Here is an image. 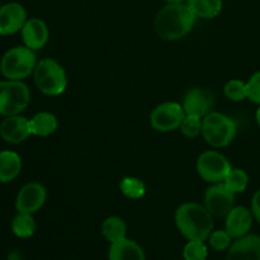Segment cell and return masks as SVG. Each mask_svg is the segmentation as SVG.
<instances>
[{"label":"cell","instance_id":"obj_22","mask_svg":"<svg viewBox=\"0 0 260 260\" xmlns=\"http://www.w3.org/2000/svg\"><path fill=\"white\" fill-rule=\"evenodd\" d=\"M12 231L20 239H27L35 234L36 221L30 213L18 212L12 221Z\"/></svg>","mask_w":260,"mask_h":260},{"label":"cell","instance_id":"obj_23","mask_svg":"<svg viewBox=\"0 0 260 260\" xmlns=\"http://www.w3.org/2000/svg\"><path fill=\"white\" fill-rule=\"evenodd\" d=\"M119 189H121L122 194L131 200L142 198L146 193V187H145L144 182L135 177H124L119 183Z\"/></svg>","mask_w":260,"mask_h":260},{"label":"cell","instance_id":"obj_10","mask_svg":"<svg viewBox=\"0 0 260 260\" xmlns=\"http://www.w3.org/2000/svg\"><path fill=\"white\" fill-rule=\"evenodd\" d=\"M47 200V190L37 182L23 185L15 198V210L22 213H30L40 211Z\"/></svg>","mask_w":260,"mask_h":260},{"label":"cell","instance_id":"obj_26","mask_svg":"<svg viewBox=\"0 0 260 260\" xmlns=\"http://www.w3.org/2000/svg\"><path fill=\"white\" fill-rule=\"evenodd\" d=\"M208 255L207 246L205 241H188L183 249V258L184 260H206Z\"/></svg>","mask_w":260,"mask_h":260},{"label":"cell","instance_id":"obj_1","mask_svg":"<svg viewBox=\"0 0 260 260\" xmlns=\"http://www.w3.org/2000/svg\"><path fill=\"white\" fill-rule=\"evenodd\" d=\"M196 18L187 3H169L155 17V32L164 41H179L192 30Z\"/></svg>","mask_w":260,"mask_h":260},{"label":"cell","instance_id":"obj_33","mask_svg":"<svg viewBox=\"0 0 260 260\" xmlns=\"http://www.w3.org/2000/svg\"><path fill=\"white\" fill-rule=\"evenodd\" d=\"M255 118H256V122H258V124H259V127H260V107L258 108V111H256Z\"/></svg>","mask_w":260,"mask_h":260},{"label":"cell","instance_id":"obj_16","mask_svg":"<svg viewBox=\"0 0 260 260\" xmlns=\"http://www.w3.org/2000/svg\"><path fill=\"white\" fill-rule=\"evenodd\" d=\"M228 260H260V236L248 234L236 239L229 248Z\"/></svg>","mask_w":260,"mask_h":260},{"label":"cell","instance_id":"obj_6","mask_svg":"<svg viewBox=\"0 0 260 260\" xmlns=\"http://www.w3.org/2000/svg\"><path fill=\"white\" fill-rule=\"evenodd\" d=\"M29 102V88L22 80L0 81V116H17Z\"/></svg>","mask_w":260,"mask_h":260},{"label":"cell","instance_id":"obj_13","mask_svg":"<svg viewBox=\"0 0 260 260\" xmlns=\"http://www.w3.org/2000/svg\"><path fill=\"white\" fill-rule=\"evenodd\" d=\"M30 135L32 129H30L29 119L19 114L5 117V119H3L0 123V136L9 144L17 145L24 142Z\"/></svg>","mask_w":260,"mask_h":260},{"label":"cell","instance_id":"obj_19","mask_svg":"<svg viewBox=\"0 0 260 260\" xmlns=\"http://www.w3.org/2000/svg\"><path fill=\"white\" fill-rule=\"evenodd\" d=\"M29 123L32 135L40 137L50 136L58 127L57 118L55 114L50 113V112H40V113L35 114L29 119Z\"/></svg>","mask_w":260,"mask_h":260},{"label":"cell","instance_id":"obj_27","mask_svg":"<svg viewBox=\"0 0 260 260\" xmlns=\"http://www.w3.org/2000/svg\"><path fill=\"white\" fill-rule=\"evenodd\" d=\"M179 129L188 139H196L198 135L202 134V118L185 114Z\"/></svg>","mask_w":260,"mask_h":260},{"label":"cell","instance_id":"obj_17","mask_svg":"<svg viewBox=\"0 0 260 260\" xmlns=\"http://www.w3.org/2000/svg\"><path fill=\"white\" fill-rule=\"evenodd\" d=\"M108 260H146V256L145 251L136 241L124 238L111 244Z\"/></svg>","mask_w":260,"mask_h":260},{"label":"cell","instance_id":"obj_12","mask_svg":"<svg viewBox=\"0 0 260 260\" xmlns=\"http://www.w3.org/2000/svg\"><path fill=\"white\" fill-rule=\"evenodd\" d=\"M27 22V12L19 3H7L0 7V36H10L22 30Z\"/></svg>","mask_w":260,"mask_h":260},{"label":"cell","instance_id":"obj_14","mask_svg":"<svg viewBox=\"0 0 260 260\" xmlns=\"http://www.w3.org/2000/svg\"><path fill=\"white\" fill-rule=\"evenodd\" d=\"M22 40L24 46L33 51L41 50L45 47L50 38V30L45 20L40 18H30L27 19L22 28Z\"/></svg>","mask_w":260,"mask_h":260},{"label":"cell","instance_id":"obj_24","mask_svg":"<svg viewBox=\"0 0 260 260\" xmlns=\"http://www.w3.org/2000/svg\"><path fill=\"white\" fill-rule=\"evenodd\" d=\"M222 183L231 192L236 194V193H241L246 189L249 184V177L245 173V170L231 168V170L226 175L225 180Z\"/></svg>","mask_w":260,"mask_h":260},{"label":"cell","instance_id":"obj_15","mask_svg":"<svg viewBox=\"0 0 260 260\" xmlns=\"http://www.w3.org/2000/svg\"><path fill=\"white\" fill-rule=\"evenodd\" d=\"M225 218V230L233 238V240L248 235L253 225V213L243 206L234 207Z\"/></svg>","mask_w":260,"mask_h":260},{"label":"cell","instance_id":"obj_9","mask_svg":"<svg viewBox=\"0 0 260 260\" xmlns=\"http://www.w3.org/2000/svg\"><path fill=\"white\" fill-rule=\"evenodd\" d=\"M205 207L215 217H226L235 207V193L223 183H215L205 193Z\"/></svg>","mask_w":260,"mask_h":260},{"label":"cell","instance_id":"obj_32","mask_svg":"<svg viewBox=\"0 0 260 260\" xmlns=\"http://www.w3.org/2000/svg\"><path fill=\"white\" fill-rule=\"evenodd\" d=\"M162 2H165L167 4H169V3H185L187 0H162Z\"/></svg>","mask_w":260,"mask_h":260},{"label":"cell","instance_id":"obj_28","mask_svg":"<svg viewBox=\"0 0 260 260\" xmlns=\"http://www.w3.org/2000/svg\"><path fill=\"white\" fill-rule=\"evenodd\" d=\"M207 240L210 243L211 248L215 249L216 251H223L229 250V248L231 246L233 238L229 235V233L226 230H216L211 233Z\"/></svg>","mask_w":260,"mask_h":260},{"label":"cell","instance_id":"obj_7","mask_svg":"<svg viewBox=\"0 0 260 260\" xmlns=\"http://www.w3.org/2000/svg\"><path fill=\"white\" fill-rule=\"evenodd\" d=\"M231 170V165L225 155L215 150L202 152L197 159V172L208 183H222Z\"/></svg>","mask_w":260,"mask_h":260},{"label":"cell","instance_id":"obj_20","mask_svg":"<svg viewBox=\"0 0 260 260\" xmlns=\"http://www.w3.org/2000/svg\"><path fill=\"white\" fill-rule=\"evenodd\" d=\"M187 5L197 18L212 19L222 10V0H187Z\"/></svg>","mask_w":260,"mask_h":260},{"label":"cell","instance_id":"obj_29","mask_svg":"<svg viewBox=\"0 0 260 260\" xmlns=\"http://www.w3.org/2000/svg\"><path fill=\"white\" fill-rule=\"evenodd\" d=\"M246 88H248L249 101L260 106V71H256L250 76L246 83Z\"/></svg>","mask_w":260,"mask_h":260},{"label":"cell","instance_id":"obj_21","mask_svg":"<svg viewBox=\"0 0 260 260\" xmlns=\"http://www.w3.org/2000/svg\"><path fill=\"white\" fill-rule=\"evenodd\" d=\"M101 230L104 239L112 244L126 238L127 225L118 216H111L103 221Z\"/></svg>","mask_w":260,"mask_h":260},{"label":"cell","instance_id":"obj_25","mask_svg":"<svg viewBox=\"0 0 260 260\" xmlns=\"http://www.w3.org/2000/svg\"><path fill=\"white\" fill-rule=\"evenodd\" d=\"M225 96L231 102H241L248 98V88L246 83H244L240 79H233L228 81L223 88Z\"/></svg>","mask_w":260,"mask_h":260},{"label":"cell","instance_id":"obj_4","mask_svg":"<svg viewBox=\"0 0 260 260\" xmlns=\"http://www.w3.org/2000/svg\"><path fill=\"white\" fill-rule=\"evenodd\" d=\"M236 132L235 122L220 112H210L202 118V137L215 149L229 146L235 139Z\"/></svg>","mask_w":260,"mask_h":260},{"label":"cell","instance_id":"obj_31","mask_svg":"<svg viewBox=\"0 0 260 260\" xmlns=\"http://www.w3.org/2000/svg\"><path fill=\"white\" fill-rule=\"evenodd\" d=\"M8 260H22V258H20V254L18 251H12L8 255Z\"/></svg>","mask_w":260,"mask_h":260},{"label":"cell","instance_id":"obj_3","mask_svg":"<svg viewBox=\"0 0 260 260\" xmlns=\"http://www.w3.org/2000/svg\"><path fill=\"white\" fill-rule=\"evenodd\" d=\"M35 83L38 90L45 95L56 96L62 94L68 86V76L65 69L55 58H42L36 65Z\"/></svg>","mask_w":260,"mask_h":260},{"label":"cell","instance_id":"obj_18","mask_svg":"<svg viewBox=\"0 0 260 260\" xmlns=\"http://www.w3.org/2000/svg\"><path fill=\"white\" fill-rule=\"evenodd\" d=\"M22 170V159L14 151L0 152V183H10L19 175Z\"/></svg>","mask_w":260,"mask_h":260},{"label":"cell","instance_id":"obj_2","mask_svg":"<svg viewBox=\"0 0 260 260\" xmlns=\"http://www.w3.org/2000/svg\"><path fill=\"white\" fill-rule=\"evenodd\" d=\"M213 216L205 205L182 203L175 211V225L188 241H206L213 229Z\"/></svg>","mask_w":260,"mask_h":260},{"label":"cell","instance_id":"obj_11","mask_svg":"<svg viewBox=\"0 0 260 260\" xmlns=\"http://www.w3.org/2000/svg\"><path fill=\"white\" fill-rule=\"evenodd\" d=\"M215 98L207 89L192 88L184 94L182 106L187 116L203 118L206 114L210 113Z\"/></svg>","mask_w":260,"mask_h":260},{"label":"cell","instance_id":"obj_8","mask_svg":"<svg viewBox=\"0 0 260 260\" xmlns=\"http://www.w3.org/2000/svg\"><path fill=\"white\" fill-rule=\"evenodd\" d=\"M185 112L182 104L177 102H165L159 104L150 113V124L157 132H172L179 129Z\"/></svg>","mask_w":260,"mask_h":260},{"label":"cell","instance_id":"obj_30","mask_svg":"<svg viewBox=\"0 0 260 260\" xmlns=\"http://www.w3.org/2000/svg\"><path fill=\"white\" fill-rule=\"evenodd\" d=\"M251 213L253 217L260 223V189L254 193L253 198H251Z\"/></svg>","mask_w":260,"mask_h":260},{"label":"cell","instance_id":"obj_5","mask_svg":"<svg viewBox=\"0 0 260 260\" xmlns=\"http://www.w3.org/2000/svg\"><path fill=\"white\" fill-rule=\"evenodd\" d=\"M37 57L35 51L27 46H17L4 53L0 70L8 80H23L35 71Z\"/></svg>","mask_w":260,"mask_h":260}]
</instances>
